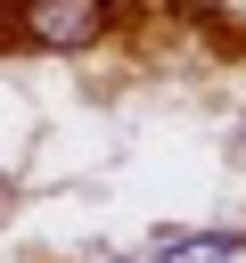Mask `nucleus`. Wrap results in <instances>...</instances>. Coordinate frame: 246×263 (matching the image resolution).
Returning a JSON list of instances; mask_svg holds the SVG:
<instances>
[{
    "instance_id": "f03ea898",
    "label": "nucleus",
    "mask_w": 246,
    "mask_h": 263,
    "mask_svg": "<svg viewBox=\"0 0 246 263\" xmlns=\"http://www.w3.org/2000/svg\"><path fill=\"white\" fill-rule=\"evenodd\" d=\"M238 247H246L238 230H164V238H148L139 263H230Z\"/></svg>"
},
{
    "instance_id": "f257e3e1",
    "label": "nucleus",
    "mask_w": 246,
    "mask_h": 263,
    "mask_svg": "<svg viewBox=\"0 0 246 263\" xmlns=\"http://www.w3.org/2000/svg\"><path fill=\"white\" fill-rule=\"evenodd\" d=\"M115 25V0H16V33L33 49H98Z\"/></svg>"
}]
</instances>
